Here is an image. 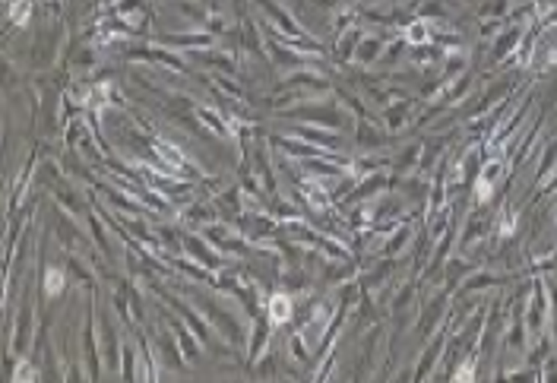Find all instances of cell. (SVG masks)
Here are the masks:
<instances>
[{"mask_svg": "<svg viewBox=\"0 0 557 383\" xmlns=\"http://www.w3.org/2000/svg\"><path fill=\"white\" fill-rule=\"evenodd\" d=\"M10 20H13L16 26H26L29 22V0H13V3H10Z\"/></svg>", "mask_w": 557, "mask_h": 383, "instance_id": "2", "label": "cell"}, {"mask_svg": "<svg viewBox=\"0 0 557 383\" xmlns=\"http://www.w3.org/2000/svg\"><path fill=\"white\" fill-rule=\"evenodd\" d=\"M269 320L273 323H289L291 320V298L282 292H275L269 298Z\"/></svg>", "mask_w": 557, "mask_h": 383, "instance_id": "1", "label": "cell"}, {"mask_svg": "<svg viewBox=\"0 0 557 383\" xmlns=\"http://www.w3.org/2000/svg\"><path fill=\"white\" fill-rule=\"evenodd\" d=\"M45 288H48V294H61L63 292V273H61V269H48V276H45Z\"/></svg>", "mask_w": 557, "mask_h": 383, "instance_id": "3", "label": "cell"}, {"mask_svg": "<svg viewBox=\"0 0 557 383\" xmlns=\"http://www.w3.org/2000/svg\"><path fill=\"white\" fill-rule=\"evenodd\" d=\"M35 377H38V374H35L32 368H20V370H16V380H35Z\"/></svg>", "mask_w": 557, "mask_h": 383, "instance_id": "4", "label": "cell"}]
</instances>
